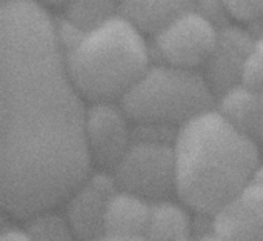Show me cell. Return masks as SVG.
I'll return each mask as SVG.
<instances>
[{
	"mask_svg": "<svg viewBox=\"0 0 263 241\" xmlns=\"http://www.w3.org/2000/svg\"><path fill=\"white\" fill-rule=\"evenodd\" d=\"M199 241H225V240H222L220 237H217V235H208V237H203L202 240H199Z\"/></svg>",
	"mask_w": 263,
	"mask_h": 241,
	"instance_id": "cell-21",
	"label": "cell"
},
{
	"mask_svg": "<svg viewBox=\"0 0 263 241\" xmlns=\"http://www.w3.org/2000/svg\"><path fill=\"white\" fill-rule=\"evenodd\" d=\"M85 140L92 166L111 174L133 145L129 118L117 103H91L86 109Z\"/></svg>",
	"mask_w": 263,
	"mask_h": 241,
	"instance_id": "cell-7",
	"label": "cell"
},
{
	"mask_svg": "<svg viewBox=\"0 0 263 241\" xmlns=\"http://www.w3.org/2000/svg\"><path fill=\"white\" fill-rule=\"evenodd\" d=\"M119 14L116 2H71L65 6V20L88 32Z\"/></svg>",
	"mask_w": 263,
	"mask_h": 241,
	"instance_id": "cell-15",
	"label": "cell"
},
{
	"mask_svg": "<svg viewBox=\"0 0 263 241\" xmlns=\"http://www.w3.org/2000/svg\"><path fill=\"white\" fill-rule=\"evenodd\" d=\"M86 109L48 11L0 3V198L28 220L51 211L89 177Z\"/></svg>",
	"mask_w": 263,
	"mask_h": 241,
	"instance_id": "cell-1",
	"label": "cell"
},
{
	"mask_svg": "<svg viewBox=\"0 0 263 241\" xmlns=\"http://www.w3.org/2000/svg\"><path fill=\"white\" fill-rule=\"evenodd\" d=\"M111 177L119 191L149 203L170 200L176 194L174 145L160 140H133Z\"/></svg>",
	"mask_w": 263,
	"mask_h": 241,
	"instance_id": "cell-5",
	"label": "cell"
},
{
	"mask_svg": "<svg viewBox=\"0 0 263 241\" xmlns=\"http://www.w3.org/2000/svg\"><path fill=\"white\" fill-rule=\"evenodd\" d=\"M0 241H32L29 234L25 229L18 228H6L2 231Z\"/></svg>",
	"mask_w": 263,
	"mask_h": 241,
	"instance_id": "cell-19",
	"label": "cell"
},
{
	"mask_svg": "<svg viewBox=\"0 0 263 241\" xmlns=\"http://www.w3.org/2000/svg\"><path fill=\"white\" fill-rule=\"evenodd\" d=\"M65 62L72 85L91 103L120 102L153 65L145 35L119 14L85 32Z\"/></svg>",
	"mask_w": 263,
	"mask_h": 241,
	"instance_id": "cell-3",
	"label": "cell"
},
{
	"mask_svg": "<svg viewBox=\"0 0 263 241\" xmlns=\"http://www.w3.org/2000/svg\"><path fill=\"white\" fill-rule=\"evenodd\" d=\"M176 195L213 218L254 180L260 166L259 145L217 109L183 125L174 138Z\"/></svg>",
	"mask_w": 263,
	"mask_h": 241,
	"instance_id": "cell-2",
	"label": "cell"
},
{
	"mask_svg": "<svg viewBox=\"0 0 263 241\" xmlns=\"http://www.w3.org/2000/svg\"><path fill=\"white\" fill-rule=\"evenodd\" d=\"M254 40L256 37L239 26L223 25L219 28L214 51L200 71L216 98L243 85V74Z\"/></svg>",
	"mask_w": 263,
	"mask_h": 241,
	"instance_id": "cell-8",
	"label": "cell"
},
{
	"mask_svg": "<svg viewBox=\"0 0 263 241\" xmlns=\"http://www.w3.org/2000/svg\"><path fill=\"white\" fill-rule=\"evenodd\" d=\"M25 231L32 241H80L65 215L54 212V209L28 218Z\"/></svg>",
	"mask_w": 263,
	"mask_h": 241,
	"instance_id": "cell-16",
	"label": "cell"
},
{
	"mask_svg": "<svg viewBox=\"0 0 263 241\" xmlns=\"http://www.w3.org/2000/svg\"><path fill=\"white\" fill-rule=\"evenodd\" d=\"M188 241H190V240H188Z\"/></svg>",
	"mask_w": 263,
	"mask_h": 241,
	"instance_id": "cell-23",
	"label": "cell"
},
{
	"mask_svg": "<svg viewBox=\"0 0 263 241\" xmlns=\"http://www.w3.org/2000/svg\"><path fill=\"white\" fill-rule=\"evenodd\" d=\"M213 229L225 241H263V168L247 189L214 217Z\"/></svg>",
	"mask_w": 263,
	"mask_h": 241,
	"instance_id": "cell-10",
	"label": "cell"
},
{
	"mask_svg": "<svg viewBox=\"0 0 263 241\" xmlns=\"http://www.w3.org/2000/svg\"><path fill=\"white\" fill-rule=\"evenodd\" d=\"M243 85L263 92V32L254 40L243 74Z\"/></svg>",
	"mask_w": 263,
	"mask_h": 241,
	"instance_id": "cell-17",
	"label": "cell"
},
{
	"mask_svg": "<svg viewBox=\"0 0 263 241\" xmlns=\"http://www.w3.org/2000/svg\"><path fill=\"white\" fill-rule=\"evenodd\" d=\"M216 109L239 131L262 146L263 92L240 85L222 95Z\"/></svg>",
	"mask_w": 263,
	"mask_h": 241,
	"instance_id": "cell-11",
	"label": "cell"
},
{
	"mask_svg": "<svg viewBox=\"0 0 263 241\" xmlns=\"http://www.w3.org/2000/svg\"><path fill=\"white\" fill-rule=\"evenodd\" d=\"M228 15L239 22H260L263 20V0L256 2H227L223 3Z\"/></svg>",
	"mask_w": 263,
	"mask_h": 241,
	"instance_id": "cell-18",
	"label": "cell"
},
{
	"mask_svg": "<svg viewBox=\"0 0 263 241\" xmlns=\"http://www.w3.org/2000/svg\"><path fill=\"white\" fill-rule=\"evenodd\" d=\"M191 232L190 214L180 205L163 200L151 203L145 237L149 241H188Z\"/></svg>",
	"mask_w": 263,
	"mask_h": 241,
	"instance_id": "cell-14",
	"label": "cell"
},
{
	"mask_svg": "<svg viewBox=\"0 0 263 241\" xmlns=\"http://www.w3.org/2000/svg\"><path fill=\"white\" fill-rule=\"evenodd\" d=\"M119 105L136 125L180 129L216 109V95L199 71L159 62L148 68Z\"/></svg>",
	"mask_w": 263,
	"mask_h": 241,
	"instance_id": "cell-4",
	"label": "cell"
},
{
	"mask_svg": "<svg viewBox=\"0 0 263 241\" xmlns=\"http://www.w3.org/2000/svg\"><path fill=\"white\" fill-rule=\"evenodd\" d=\"M193 2H120L119 15L126 18L143 35H157L182 12L191 9Z\"/></svg>",
	"mask_w": 263,
	"mask_h": 241,
	"instance_id": "cell-13",
	"label": "cell"
},
{
	"mask_svg": "<svg viewBox=\"0 0 263 241\" xmlns=\"http://www.w3.org/2000/svg\"><path fill=\"white\" fill-rule=\"evenodd\" d=\"M151 203L125 191H116L109 198L105 215V234L145 235Z\"/></svg>",
	"mask_w": 263,
	"mask_h": 241,
	"instance_id": "cell-12",
	"label": "cell"
},
{
	"mask_svg": "<svg viewBox=\"0 0 263 241\" xmlns=\"http://www.w3.org/2000/svg\"><path fill=\"white\" fill-rule=\"evenodd\" d=\"M217 37L219 26L194 5L153 37V49L160 63L197 71L214 51Z\"/></svg>",
	"mask_w": 263,
	"mask_h": 241,
	"instance_id": "cell-6",
	"label": "cell"
},
{
	"mask_svg": "<svg viewBox=\"0 0 263 241\" xmlns=\"http://www.w3.org/2000/svg\"><path fill=\"white\" fill-rule=\"evenodd\" d=\"M262 146H263V143H262Z\"/></svg>",
	"mask_w": 263,
	"mask_h": 241,
	"instance_id": "cell-22",
	"label": "cell"
},
{
	"mask_svg": "<svg viewBox=\"0 0 263 241\" xmlns=\"http://www.w3.org/2000/svg\"><path fill=\"white\" fill-rule=\"evenodd\" d=\"M94 241H149L145 235H112V234H103Z\"/></svg>",
	"mask_w": 263,
	"mask_h": 241,
	"instance_id": "cell-20",
	"label": "cell"
},
{
	"mask_svg": "<svg viewBox=\"0 0 263 241\" xmlns=\"http://www.w3.org/2000/svg\"><path fill=\"white\" fill-rule=\"evenodd\" d=\"M117 186L106 172L89 177L66 198L65 218L80 241H94L105 234V215Z\"/></svg>",
	"mask_w": 263,
	"mask_h": 241,
	"instance_id": "cell-9",
	"label": "cell"
}]
</instances>
